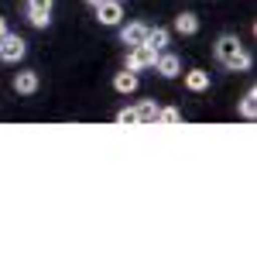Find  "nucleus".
Segmentation results:
<instances>
[{
	"mask_svg": "<svg viewBox=\"0 0 257 257\" xmlns=\"http://www.w3.org/2000/svg\"><path fill=\"white\" fill-rule=\"evenodd\" d=\"M155 62H158V52L151 45H134L131 55H127V69L131 72H141V69H151Z\"/></svg>",
	"mask_w": 257,
	"mask_h": 257,
	"instance_id": "obj_1",
	"label": "nucleus"
},
{
	"mask_svg": "<svg viewBox=\"0 0 257 257\" xmlns=\"http://www.w3.org/2000/svg\"><path fill=\"white\" fill-rule=\"evenodd\" d=\"M24 52H28V45H24V38H18V35H4L0 38V59L4 62H18V59H24Z\"/></svg>",
	"mask_w": 257,
	"mask_h": 257,
	"instance_id": "obj_2",
	"label": "nucleus"
},
{
	"mask_svg": "<svg viewBox=\"0 0 257 257\" xmlns=\"http://www.w3.org/2000/svg\"><path fill=\"white\" fill-rule=\"evenodd\" d=\"M96 18H99V24H106V28L120 24V18H123L120 0H103V4H96Z\"/></svg>",
	"mask_w": 257,
	"mask_h": 257,
	"instance_id": "obj_3",
	"label": "nucleus"
},
{
	"mask_svg": "<svg viewBox=\"0 0 257 257\" xmlns=\"http://www.w3.org/2000/svg\"><path fill=\"white\" fill-rule=\"evenodd\" d=\"M28 21H31L35 28H48V21H52V0H31Z\"/></svg>",
	"mask_w": 257,
	"mask_h": 257,
	"instance_id": "obj_4",
	"label": "nucleus"
},
{
	"mask_svg": "<svg viewBox=\"0 0 257 257\" xmlns=\"http://www.w3.org/2000/svg\"><path fill=\"white\" fill-rule=\"evenodd\" d=\"M240 48H243V45L237 41V35H223V38L216 41V59L223 62V65H230V59L237 55Z\"/></svg>",
	"mask_w": 257,
	"mask_h": 257,
	"instance_id": "obj_5",
	"label": "nucleus"
},
{
	"mask_svg": "<svg viewBox=\"0 0 257 257\" xmlns=\"http://www.w3.org/2000/svg\"><path fill=\"white\" fill-rule=\"evenodd\" d=\"M148 41V24H127L123 28V45H144Z\"/></svg>",
	"mask_w": 257,
	"mask_h": 257,
	"instance_id": "obj_6",
	"label": "nucleus"
},
{
	"mask_svg": "<svg viewBox=\"0 0 257 257\" xmlns=\"http://www.w3.org/2000/svg\"><path fill=\"white\" fill-rule=\"evenodd\" d=\"M14 89H18L21 96H31V93L38 89V72H18V79H14Z\"/></svg>",
	"mask_w": 257,
	"mask_h": 257,
	"instance_id": "obj_7",
	"label": "nucleus"
},
{
	"mask_svg": "<svg viewBox=\"0 0 257 257\" xmlns=\"http://www.w3.org/2000/svg\"><path fill=\"white\" fill-rule=\"evenodd\" d=\"M155 69H158L165 79H175L178 69H182V62L175 59V55H158V62H155Z\"/></svg>",
	"mask_w": 257,
	"mask_h": 257,
	"instance_id": "obj_8",
	"label": "nucleus"
},
{
	"mask_svg": "<svg viewBox=\"0 0 257 257\" xmlns=\"http://www.w3.org/2000/svg\"><path fill=\"white\" fill-rule=\"evenodd\" d=\"M134 110H138V123H158V103L155 99H144Z\"/></svg>",
	"mask_w": 257,
	"mask_h": 257,
	"instance_id": "obj_9",
	"label": "nucleus"
},
{
	"mask_svg": "<svg viewBox=\"0 0 257 257\" xmlns=\"http://www.w3.org/2000/svg\"><path fill=\"white\" fill-rule=\"evenodd\" d=\"M185 86H189L192 93H202V89H209V72H202V69H192V72L185 76Z\"/></svg>",
	"mask_w": 257,
	"mask_h": 257,
	"instance_id": "obj_10",
	"label": "nucleus"
},
{
	"mask_svg": "<svg viewBox=\"0 0 257 257\" xmlns=\"http://www.w3.org/2000/svg\"><path fill=\"white\" fill-rule=\"evenodd\" d=\"M175 31L178 35H196L199 31V18L196 14H178L175 18Z\"/></svg>",
	"mask_w": 257,
	"mask_h": 257,
	"instance_id": "obj_11",
	"label": "nucleus"
},
{
	"mask_svg": "<svg viewBox=\"0 0 257 257\" xmlns=\"http://www.w3.org/2000/svg\"><path fill=\"white\" fill-rule=\"evenodd\" d=\"M113 86H117V93H134L138 89V72H131V69L120 72L117 79H113Z\"/></svg>",
	"mask_w": 257,
	"mask_h": 257,
	"instance_id": "obj_12",
	"label": "nucleus"
},
{
	"mask_svg": "<svg viewBox=\"0 0 257 257\" xmlns=\"http://www.w3.org/2000/svg\"><path fill=\"white\" fill-rule=\"evenodd\" d=\"M144 45H151L155 52H161V48L168 45V31H165V28H148V41H144Z\"/></svg>",
	"mask_w": 257,
	"mask_h": 257,
	"instance_id": "obj_13",
	"label": "nucleus"
},
{
	"mask_svg": "<svg viewBox=\"0 0 257 257\" xmlns=\"http://www.w3.org/2000/svg\"><path fill=\"white\" fill-rule=\"evenodd\" d=\"M240 113L247 120H254V113H257V93L254 89H247V96H243V103H240Z\"/></svg>",
	"mask_w": 257,
	"mask_h": 257,
	"instance_id": "obj_14",
	"label": "nucleus"
},
{
	"mask_svg": "<svg viewBox=\"0 0 257 257\" xmlns=\"http://www.w3.org/2000/svg\"><path fill=\"white\" fill-rule=\"evenodd\" d=\"M226 69H233V72H243V69H250V52H243V48H240L237 55H233V59H230V65H226Z\"/></svg>",
	"mask_w": 257,
	"mask_h": 257,
	"instance_id": "obj_15",
	"label": "nucleus"
},
{
	"mask_svg": "<svg viewBox=\"0 0 257 257\" xmlns=\"http://www.w3.org/2000/svg\"><path fill=\"white\" fill-rule=\"evenodd\" d=\"M182 113H178L175 106H168V110H158V123H178Z\"/></svg>",
	"mask_w": 257,
	"mask_h": 257,
	"instance_id": "obj_16",
	"label": "nucleus"
},
{
	"mask_svg": "<svg viewBox=\"0 0 257 257\" xmlns=\"http://www.w3.org/2000/svg\"><path fill=\"white\" fill-rule=\"evenodd\" d=\"M117 123H123V127H134V123H138V110H131V106H127V110H120V113H117Z\"/></svg>",
	"mask_w": 257,
	"mask_h": 257,
	"instance_id": "obj_17",
	"label": "nucleus"
},
{
	"mask_svg": "<svg viewBox=\"0 0 257 257\" xmlns=\"http://www.w3.org/2000/svg\"><path fill=\"white\" fill-rule=\"evenodd\" d=\"M4 35H7V21L0 18V38H4Z\"/></svg>",
	"mask_w": 257,
	"mask_h": 257,
	"instance_id": "obj_18",
	"label": "nucleus"
},
{
	"mask_svg": "<svg viewBox=\"0 0 257 257\" xmlns=\"http://www.w3.org/2000/svg\"><path fill=\"white\" fill-rule=\"evenodd\" d=\"M86 4H93V7H96V4H103V0H86Z\"/></svg>",
	"mask_w": 257,
	"mask_h": 257,
	"instance_id": "obj_19",
	"label": "nucleus"
}]
</instances>
